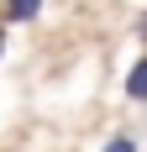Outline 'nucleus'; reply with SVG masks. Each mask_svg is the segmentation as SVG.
Segmentation results:
<instances>
[{
	"label": "nucleus",
	"instance_id": "nucleus-2",
	"mask_svg": "<svg viewBox=\"0 0 147 152\" xmlns=\"http://www.w3.org/2000/svg\"><path fill=\"white\" fill-rule=\"evenodd\" d=\"M126 100L132 105H147V53L126 68Z\"/></svg>",
	"mask_w": 147,
	"mask_h": 152
},
{
	"label": "nucleus",
	"instance_id": "nucleus-1",
	"mask_svg": "<svg viewBox=\"0 0 147 152\" xmlns=\"http://www.w3.org/2000/svg\"><path fill=\"white\" fill-rule=\"evenodd\" d=\"M42 16V0H0V21L5 26H26Z\"/></svg>",
	"mask_w": 147,
	"mask_h": 152
},
{
	"label": "nucleus",
	"instance_id": "nucleus-4",
	"mask_svg": "<svg viewBox=\"0 0 147 152\" xmlns=\"http://www.w3.org/2000/svg\"><path fill=\"white\" fill-rule=\"evenodd\" d=\"M137 37H142V42H147V11L137 16Z\"/></svg>",
	"mask_w": 147,
	"mask_h": 152
},
{
	"label": "nucleus",
	"instance_id": "nucleus-5",
	"mask_svg": "<svg viewBox=\"0 0 147 152\" xmlns=\"http://www.w3.org/2000/svg\"><path fill=\"white\" fill-rule=\"evenodd\" d=\"M0 53H5V21H0Z\"/></svg>",
	"mask_w": 147,
	"mask_h": 152
},
{
	"label": "nucleus",
	"instance_id": "nucleus-3",
	"mask_svg": "<svg viewBox=\"0 0 147 152\" xmlns=\"http://www.w3.org/2000/svg\"><path fill=\"white\" fill-rule=\"evenodd\" d=\"M100 152H142V147H137V137H132V131H116V137L105 142Z\"/></svg>",
	"mask_w": 147,
	"mask_h": 152
}]
</instances>
